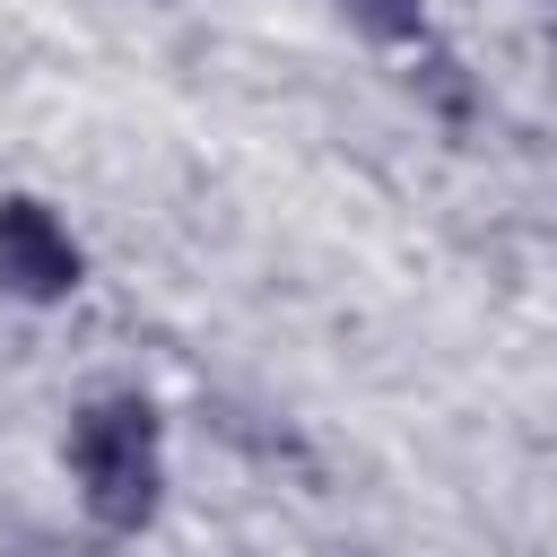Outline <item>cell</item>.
Here are the masks:
<instances>
[{
  "label": "cell",
  "instance_id": "obj_3",
  "mask_svg": "<svg viewBox=\"0 0 557 557\" xmlns=\"http://www.w3.org/2000/svg\"><path fill=\"white\" fill-rule=\"evenodd\" d=\"M348 17H357L374 44H418V35H426V0H348Z\"/></svg>",
  "mask_w": 557,
  "mask_h": 557
},
{
  "label": "cell",
  "instance_id": "obj_2",
  "mask_svg": "<svg viewBox=\"0 0 557 557\" xmlns=\"http://www.w3.org/2000/svg\"><path fill=\"white\" fill-rule=\"evenodd\" d=\"M78 287H87V244L70 235V218L35 191H0V296L61 305Z\"/></svg>",
  "mask_w": 557,
  "mask_h": 557
},
{
  "label": "cell",
  "instance_id": "obj_1",
  "mask_svg": "<svg viewBox=\"0 0 557 557\" xmlns=\"http://www.w3.org/2000/svg\"><path fill=\"white\" fill-rule=\"evenodd\" d=\"M61 461H70V487H78V505H87L96 531L131 540V531L157 522V505H165V426H157V409L139 392L87 400L70 418Z\"/></svg>",
  "mask_w": 557,
  "mask_h": 557
}]
</instances>
